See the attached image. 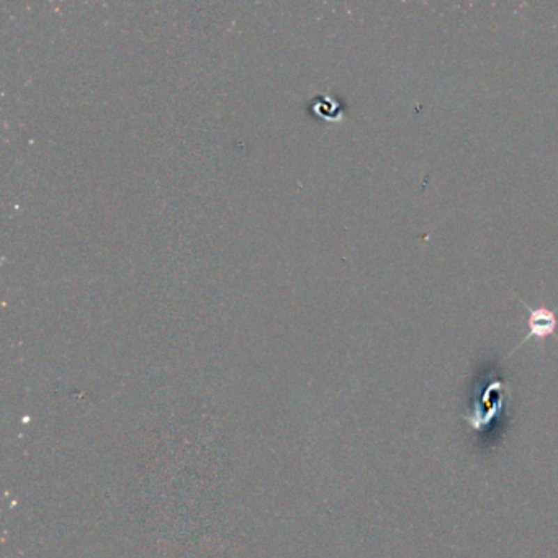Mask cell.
<instances>
[{
	"mask_svg": "<svg viewBox=\"0 0 558 558\" xmlns=\"http://www.w3.org/2000/svg\"><path fill=\"white\" fill-rule=\"evenodd\" d=\"M529 334L524 337L522 342H526L529 337L536 339H543V337L552 336L557 330V316L552 309L545 307L529 308Z\"/></svg>",
	"mask_w": 558,
	"mask_h": 558,
	"instance_id": "1",
	"label": "cell"
}]
</instances>
